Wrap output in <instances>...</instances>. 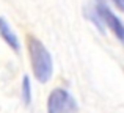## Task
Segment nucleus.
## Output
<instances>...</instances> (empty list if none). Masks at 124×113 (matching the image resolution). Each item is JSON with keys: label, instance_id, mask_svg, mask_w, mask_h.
<instances>
[{"label": "nucleus", "instance_id": "nucleus-3", "mask_svg": "<svg viewBox=\"0 0 124 113\" xmlns=\"http://www.w3.org/2000/svg\"><path fill=\"white\" fill-rule=\"evenodd\" d=\"M93 8H94V13L97 14V17H99L101 24L107 25L110 28V31L116 36V39L124 44V24L121 22V19L108 8V5L104 0H96Z\"/></svg>", "mask_w": 124, "mask_h": 113}, {"label": "nucleus", "instance_id": "nucleus-6", "mask_svg": "<svg viewBox=\"0 0 124 113\" xmlns=\"http://www.w3.org/2000/svg\"><path fill=\"white\" fill-rule=\"evenodd\" d=\"M112 2H113V5H115L119 11L124 13V0H112Z\"/></svg>", "mask_w": 124, "mask_h": 113}, {"label": "nucleus", "instance_id": "nucleus-1", "mask_svg": "<svg viewBox=\"0 0 124 113\" xmlns=\"http://www.w3.org/2000/svg\"><path fill=\"white\" fill-rule=\"evenodd\" d=\"M27 49L35 79L39 83H47L54 74V60L50 52L35 36H27Z\"/></svg>", "mask_w": 124, "mask_h": 113}, {"label": "nucleus", "instance_id": "nucleus-2", "mask_svg": "<svg viewBox=\"0 0 124 113\" xmlns=\"http://www.w3.org/2000/svg\"><path fill=\"white\" fill-rule=\"evenodd\" d=\"M79 104L66 88H55L47 98V113H77Z\"/></svg>", "mask_w": 124, "mask_h": 113}, {"label": "nucleus", "instance_id": "nucleus-4", "mask_svg": "<svg viewBox=\"0 0 124 113\" xmlns=\"http://www.w3.org/2000/svg\"><path fill=\"white\" fill-rule=\"evenodd\" d=\"M0 38L9 46V49H13L16 53L21 50V41H19L17 35L14 33V30L11 28V25L6 22L5 17H0Z\"/></svg>", "mask_w": 124, "mask_h": 113}, {"label": "nucleus", "instance_id": "nucleus-5", "mask_svg": "<svg viewBox=\"0 0 124 113\" xmlns=\"http://www.w3.org/2000/svg\"><path fill=\"white\" fill-rule=\"evenodd\" d=\"M21 96H22L24 104L30 105V102H31V82H30V77H28V75H24V79H22Z\"/></svg>", "mask_w": 124, "mask_h": 113}]
</instances>
